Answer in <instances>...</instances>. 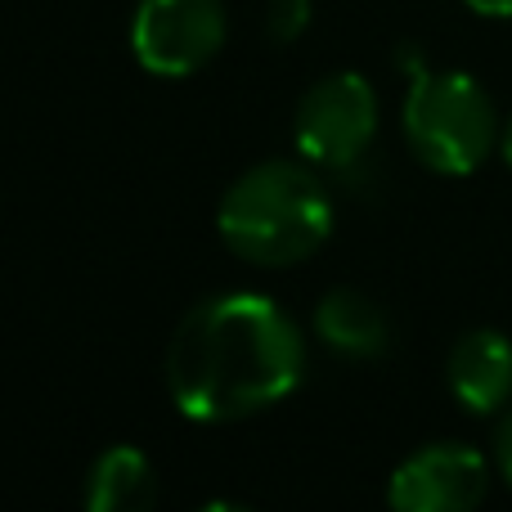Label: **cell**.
<instances>
[{
	"instance_id": "cell-12",
	"label": "cell",
	"mask_w": 512,
	"mask_h": 512,
	"mask_svg": "<svg viewBox=\"0 0 512 512\" xmlns=\"http://www.w3.org/2000/svg\"><path fill=\"white\" fill-rule=\"evenodd\" d=\"M463 5L486 14V18H512V0H463Z\"/></svg>"
},
{
	"instance_id": "cell-5",
	"label": "cell",
	"mask_w": 512,
	"mask_h": 512,
	"mask_svg": "<svg viewBox=\"0 0 512 512\" xmlns=\"http://www.w3.org/2000/svg\"><path fill=\"white\" fill-rule=\"evenodd\" d=\"M225 32V0H140L131 18V54L153 77H194L221 54Z\"/></svg>"
},
{
	"instance_id": "cell-10",
	"label": "cell",
	"mask_w": 512,
	"mask_h": 512,
	"mask_svg": "<svg viewBox=\"0 0 512 512\" xmlns=\"http://www.w3.org/2000/svg\"><path fill=\"white\" fill-rule=\"evenodd\" d=\"M310 27V0H270V9H265V32H270V41H297L301 32Z\"/></svg>"
},
{
	"instance_id": "cell-2",
	"label": "cell",
	"mask_w": 512,
	"mask_h": 512,
	"mask_svg": "<svg viewBox=\"0 0 512 512\" xmlns=\"http://www.w3.org/2000/svg\"><path fill=\"white\" fill-rule=\"evenodd\" d=\"M310 162H256L216 207V234L239 261L288 270L315 256L333 234V198Z\"/></svg>"
},
{
	"instance_id": "cell-11",
	"label": "cell",
	"mask_w": 512,
	"mask_h": 512,
	"mask_svg": "<svg viewBox=\"0 0 512 512\" xmlns=\"http://www.w3.org/2000/svg\"><path fill=\"white\" fill-rule=\"evenodd\" d=\"M495 463H499V472H504V481L512 486V409H508L504 423H499V436H495Z\"/></svg>"
},
{
	"instance_id": "cell-9",
	"label": "cell",
	"mask_w": 512,
	"mask_h": 512,
	"mask_svg": "<svg viewBox=\"0 0 512 512\" xmlns=\"http://www.w3.org/2000/svg\"><path fill=\"white\" fill-rule=\"evenodd\" d=\"M158 504V472L135 445H108L86 472L90 512H149Z\"/></svg>"
},
{
	"instance_id": "cell-8",
	"label": "cell",
	"mask_w": 512,
	"mask_h": 512,
	"mask_svg": "<svg viewBox=\"0 0 512 512\" xmlns=\"http://www.w3.org/2000/svg\"><path fill=\"white\" fill-rule=\"evenodd\" d=\"M315 337L342 360H378L391 346V319L369 292L333 288L315 306Z\"/></svg>"
},
{
	"instance_id": "cell-6",
	"label": "cell",
	"mask_w": 512,
	"mask_h": 512,
	"mask_svg": "<svg viewBox=\"0 0 512 512\" xmlns=\"http://www.w3.org/2000/svg\"><path fill=\"white\" fill-rule=\"evenodd\" d=\"M490 468L472 445H423L387 481L396 512H468L486 499Z\"/></svg>"
},
{
	"instance_id": "cell-3",
	"label": "cell",
	"mask_w": 512,
	"mask_h": 512,
	"mask_svg": "<svg viewBox=\"0 0 512 512\" xmlns=\"http://www.w3.org/2000/svg\"><path fill=\"white\" fill-rule=\"evenodd\" d=\"M405 144L436 176H472L495 153L499 117L495 99L468 72L418 68L409 77L405 108H400Z\"/></svg>"
},
{
	"instance_id": "cell-7",
	"label": "cell",
	"mask_w": 512,
	"mask_h": 512,
	"mask_svg": "<svg viewBox=\"0 0 512 512\" xmlns=\"http://www.w3.org/2000/svg\"><path fill=\"white\" fill-rule=\"evenodd\" d=\"M450 396L468 414H495L512 396V342L499 328H472L454 342L445 364Z\"/></svg>"
},
{
	"instance_id": "cell-4",
	"label": "cell",
	"mask_w": 512,
	"mask_h": 512,
	"mask_svg": "<svg viewBox=\"0 0 512 512\" xmlns=\"http://www.w3.org/2000/svg\"><path fill=\"white\" fill-rule=\"evenodd\" d=\"M378 135V90L360 72H333L301 95L292 144L319 171H351Z\"/></svg>"
},
{
	"instance_id": "cell-1",
	"label": "cell",
	"mask_w": 512,
	"mask_h": 512,
	"mask_svg": "<svg viewBox=\"0 0 512 512\" xmlns=\"http://www.w3.org/2000/svg\"><path fill=\"white\" fill-rule=\"evenodd\" d=\"M306 378V337L261 292L207 297L167 342V391L185 418L243 423L283 405Z\"/></svg>"
},
{
	"instance_id": "cell-13",
	"label": "cell",
	"mask_w": 512,
	"mask_h": 512,
	"mask_svg": "<svg viewBox=\"0 0 512 512\" xmlns=\"http://www.w3.org/2000/svg\"><path fill=\"white\" fill-rule=\"evenodd\" d=\"M499 153H504V162L512 167V117H508V126L499 131Z\"/></svg>"
}]
</instances>
